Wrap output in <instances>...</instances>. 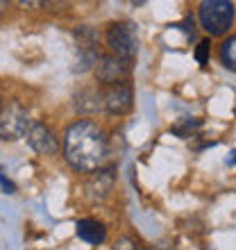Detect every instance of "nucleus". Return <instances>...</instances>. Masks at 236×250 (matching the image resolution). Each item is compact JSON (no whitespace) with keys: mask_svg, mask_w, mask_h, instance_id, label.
I'll list each match as a JSON object with an SVG mask.
<instances>
[{"mask_svg":"<svg viewBox=\"0 0 236 250\" xmlns=\"http://www.w3.org/2000/svg\"><path fill=\"white\" fill-rule=\"evenodd\" d=\"M64 157L78 173H96L109 157L107 132L96 121L78 119L64 130Z\"/></svg>","mask_w":236,"mask_h":250,"instance_id":"f257e3e1","label":"nucleus"},{"mask_svg":"<svg viewBox=\"0 0 236 250\" xmlns=\"http://www.w3.org/2000/svg\"><path fill=\"white\" fill-rule=\"evenodd\" d=\"M236 19V7L230 0H202L197 5V23L211 37H225Z\"/></svg>","mask_w":236,"mask_h":250,"instance_id":"f03ea898","label":"nucleus"},{"mask_svg":"<svg viewBox=\"0 0 236 250\" xmlns=\"http://www.w3.org/2000/svg\"><path fill=\"white\" fill-rule=\"evenodd\" d=\"M105 43L109 53L120 57V60L132 62L138 53V32L137 25L132 21H116L112 25H107Z\"/></svg>","mask_w":236,"mask_h":250,"instance_id":"7ed1b4c3","label":"nucleus"},{"mask_svg":"<svg viewBox=\"0 0 236 250\" xmlns=\"http://www.w3.org/2000/svg\"><path fill=\"white\" fill-rule=\"evenodd\" d=\"M130 73H132V62L127 60H120L116 55L107 53L100 57V62L96 64L93 68V75H96V82L100 86H116V84H123L130 80Z\"/></svg>","mask_w":236,"mask_h":250,"instance_id":"20e7f679","label":"nucleus"},{"mask_svg":"<svg viewBox=\"0 0 236 250\" xmlns=\"http://www.w3.org/2000/svg\"><path fill=\"white\" fill-rule=\"evenodd\" d=\"M30 127H32V119L25 107H20L19 103L5 107V112L0 114V141H19L27 137Z\"/></svg>","mask_w":236,"mask_h":250,"instance_id":"39448f33","label":"nucleus"},{"mask_svg":"<svg viewBox=\"0 0 236 250\" xmlns=\"http://www.w3.org/2000/svg\"><path fill=\"white\" fill-rule=\"evenodd\" d=\"M27 144L37 155L41 157H55L61 150V144H59L57 132L46 123H32L30 132H27Z\"/></svg>","mask_w":236,"mask_h":250,"instance_id":"423d86ee","label":"nucleus"},{"mask_svg":"<svg viewBox=\"0 0 236 250\" xmlns=\"http://www.w3.org/2000/svg\"><path fill=\"white\" fill-rule=\"evenodd\" d=\"M102 100H105V112L109 116H125L132 112L134 107V91H132L130 82L116 86H107L102 91Z\"/></svg>","mask_w":236,"mask_h":250,"instance_id":"0eeeda50","label":"nucleus"},{"mask_svg":"<svg viewBox=\"0 0 236 250\" xmlns=\"http://www.w3.org/2000/svg\"><path fill=\"white\" fill-rule=\"evenodd\" d=\"M114 185H116V171H114V166L100 168V171L91 173V178L86 180L84 196L89 198L91 203H105L107 198L112 196Z\"/></svg>","mask_w":236,"mask_h":250,"instance_id":"6e6552de","label":"nucleus"},{"mask_svg":"<svg viewBox=\"0 0 236 250\" xmlns=\"http://www.w3.org/2000/svg\"><path fill=\"white\" fill-rule=\"evenodd\" d=\"M73 107L79 116H91L105 109V100H102V89L100 86H84L73 96Z\"/></svg>","mask_w":236,"mask_h":250,"instance_id":"1a4fd4ad","label":"nucleus"},{"mask_svg":"<svg viewBox=\"0 0 236 250\" xmlns=\"http://www.w3.org/2000/svg\"><path fill=\"white\" fill-rule=\"evenodd\" d=\"M75 234L89 246H100L107 239V228L98 218H79L75 223Z\"/></svg>","mask_w":236,"mask_h":250,"instance_id":"9d476101","label":"nucleus"},{"mask_svg":"<svg viewBox=\"0 0 236 250\" xmlns=\"http://www.w3.org/2000/svg\"><path fill=\"white\" fill-rule=\"evenodd\" d=\"M218 57H220V64H223L225 68H230V71L236 73V34L227 37V39L220 43Z\"/></svg>","mask_w":236,"mask_h":250,"instance_id":"9b49d317","label":"nucleus"},{"mask_svg":"<svg viewBox=\"0 0 236 250\" xmlns=\"http://www.w3.org/2000/svg\"><path fill=\"white\" fill-rule=\"evenodd\" d=\"M197 125H200V121H196V119H184L182 123H177V125H173V132H175L179 139H189L191 134H193V130H196Z\"/></svg>","mask_w":236,"mask_h":250,"instance_id":"f8f14e48","label":"nucleus"},{"mask_svg":"<svg viewBox=\"0 0 236 250\" xmlns=\"http://www.w3.org/2000/svg\"><path fill=\"white\" fill-rule=\"evenodd\" d=\"M193 55H196V62H197V64L204 66L207 62H209V57H211V41H209V37L197 43L196 50H193Z\"/></svg>","mask_w":236,"mask_h":250,"instance_id":"ddd939ff","label":"nucleus"},{"mask_svg":"<svg viewBox=\"0 0 236 250\" xmlns=\"http://www.w3.org/2000/svg\"><path fill=\"white\" fill-rule=\"evenodd\" d=\"M112 250H143V248H141V244L134 241L132 237H118L116 241H114Z\"/></svg>","mask_w":236,"mask_h":250,"instance_id":"4468645a","label":"nucleus"},{"mask_svg":"<svg viewBox=\"0 0 236 250\" xmlns=\"http://www.w3.org/2000/svg\"><path fill=\"white\" fill-rule=\"evenodd\" d=\"M0 185H2V187H5V189H7V193H12V191H14V185H12V182H7V180H5V175H2V173H0Z\"/></svg>","mask_w":236,"mask_h":250,"instance_id":"2eb2a0df","label":"nucleus"},{"mask_svg":"<svg viewBox=\"0 0 236 250\" xmlns=\"http://www.w3.org/2000/svg\"><path fill=\"white\" fill-rule=\"evenodd\" d=\"M225 164H227V166H236V150L230 152V157L225 159Z\"/></svg>","mask_w":236,"mask_h":250,"instance_id":"dca6fc26","label":"nucleus"},{"mask_svg":"<svg viewBox=\"0 0 236 250\" xmlns=\"http://www.w3.org/2000/svg\"><path fill=\"white\" fill-rule=\"evenodd\" d=\"M143 250H171V248H166V246H148Z\"/></svg>","mask_w":236,"mask_h":250,"instance_id":"f3484780","label":"nucleus"},{"mask_svg":"<svg viewBox=\"0 0 236 250\" xmlns=\"http://www.w3.org/2000/svg\"><path fill=\"white\" fill-rule=\"evenodd\" d=\"M5 112V98H2V93H0V114Z\"/></svg>","mask_w":236,"mask_h":250,"instance_id":"a211bd4d","label":"nucleus"},{"mask_svg":"<svg viewBox=\"0 0 236 250\" xmlns=\"http://www.w3.org/2000/svg\"><path fill=\"white\" fill-rule=\"evenodd\" d=\"M5 7H7L5 2H0V16H2V12H5Z\"/></svg>","mask_w":236,"mask_h":250,"instance_id":"6ab92c4d","label":"nucleus"}]
</instances>
